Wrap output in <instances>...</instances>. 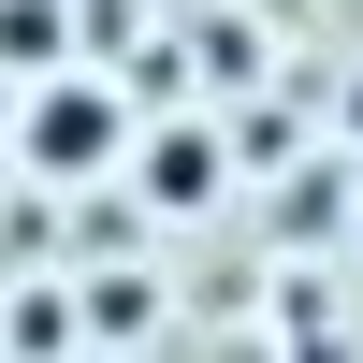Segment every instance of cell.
<instances>
[{"label":"cell","instance_id":"cell-1","mask_svg":"<svg viewBox=\"0 0 363 363\" xmlns=\"http://www.w3.org/2000/svg\"><path fill=\"white\" fill-rule=\"evenodd\" d=\"M116 145H131L116 87H44V102H29V160H44V174H102Z\"/></svg>","mask_w":363,"mask_h":363},{"label":"cell","instance_id":"cell-2","mask_svg":"<svg viewBox=\"0 0 363 363\" xmlns=\"http://www.w3.org/2000/svg\"><path fill=\"white\" fill-rule=\"evenodd\" d=\"M145 189H160V203H203V189H218V131H160V145H145Z\"/></svg>","mask_w":363,"mask_h":363},{"label":"cell","instance_id":"cell-3","mask_svg":"<svg viewBox=\"0 0 363 363\" xmlns=\"http://www.w3.org/2000/svg\"><path fill=\"white\" fill-rule=\"evenodd\" d=\"M0 58L44 73V58H58V0H0Z\"/></svg>","mask_w":363,"mask_h":363}]
</instances>
